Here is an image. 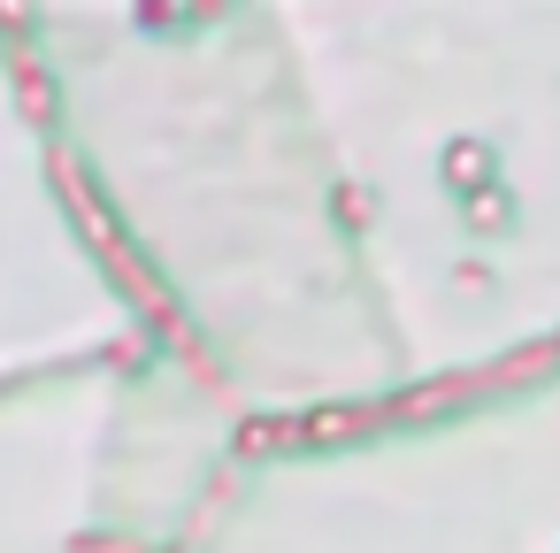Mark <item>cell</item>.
<instances>
[{"instance_id": "cell-1", "label": "cell", "mask_w": 560, "mask_h": 553, "mask_svg": "<svg viewBox=\"0 0 560 553\" xmlns=\"http://www.w3.org/2000/svg\"><path fill=\"white\" fill-rule=\"evenodd\" d=\"M55 177H62V200H70V216H78V231L93 239V254H101V262H108V269H116V277H124V285H131V292H139L147 308H154V315H170V300H162V285H154V269H147V262L131 254V239H124V223H116V216L101 208V193H93V177H85V162H70V154H62V162H55Z\"/></svg>"}]
</instances>
